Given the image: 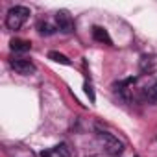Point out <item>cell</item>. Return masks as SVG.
I'll return each instance as SVG.
<instances>
[{"mask_svg":"<svg viewBox=\"0 0 157 157\" xmlns=\"http://www.w3.org/2000/svg\"><path fill=\"white\" fill-rule=\"evenodd\" d=\"M133 157H139V155H133Z\"/></svg>","mask_w":157,"mask_h":157,"instance_id":"7c38bea8","label":"cell"},{"mask_svg":"<svg viewBox=\"0 0 157 157\" xmlns=\"http://www.w3.org/2000/svg\"><path fill=\"white\" fill-rule=\"evenodd\" d=\"M28 17H30V10H28V8H24V6H15V8H11V10L8 11V15H6V26H8L10 30H19V28L26 22Z\"/></svg>","mask_w":157,"mask_h":157,"instance_id":"6da1fadb","label":"cell"},{"mask_svg":"<svg viewBox=\"0 0 157 157\" xmlns=\"http://www.w3.org/2000/svg\"><path fill=\"white\" fill-rule=\"evenodd\" d=\"M144 98H146L148 102L157 104V82H153L151 85L144 87Z\"/></svg>","mask_w":157,"mask_h":157,"instance_id":"ba28073f","label":"cell"},{"mask_svg":"<svg viewBox=\"0 0 157 157\" xmlns=\"http://www.w3.org/2000/svg\"><path fill=\"white\" fill-rule=\"evenodd\" d=\"M41 157H70V150L67 144H57L41 151Z\"/></svg>","mask_w":157,"mask_h":157,"instance_id":"5b68a950","label":"cell"},{"mask_svg":"<svg viewBox=\"0 0 157 157\" xmlns=\"http://www.w3.org/2000/svg\"><path fill=\"white\" fill-rule=\"evenodd\" d=\"M93 37H94V41H98V43L113 44V41H111V37H109L107 30H105V28H102V26H94V28H93Z\"/></svg>","mask_w":157,"mask_h":157,"instance_id":"8992f818","label":"cell"},{"mask_svg":"<svg viewBox=\"0 0 157 157\" xmlns=\"http://www.w3.org/2000/svg\"><path fill=\"white\" fill-rule=\"evenodd\" d=\"M30 48H32L30 41H24V39H13L11 41V50L13 52H28Z\"/></svg>","mask_w":157,"mask_h":157,"instance_id":"52a82bcc","label":"cell"},{"mask_svg":"<svg viewBox=\"0 0 157 157\" xmlns=\"http://www.w3.org/2000/svg\"><path fill=\"white\" fill-rule=\"evenodd\" d=\"M10 67L21 76H30L35 72V65L30 59H10Z\"/></svg>","mask_w":157,"mask_h":157,"instance_id":"277c9868","label":"cell"},{"mask_svg":"<svg viewBox=\"0 0 157 157\" xmlns=\"http://www.w3.org/2000/svg\"><path fill=\"white\" fill-rule=\"evenodd\" d=\"M48 57H50L52 61H56V63H61V65H70V59H68L67 56L59 54V52H50V54H48Z\"/></svg>","mask_w":157,"mask_h":157,"instance_id":"9c48e42d","label":"cell"},{"mask_svg":"<svg viewBox=\"0 0 157 157\" xmlns=\"http://www.w3.org/2000/svg\"><path fill=\"white\" fill-rule=\"evenodd\" d=\"M56 28L61 30V32H65V33L74 32V21H72V17H70L68 11L61 10V11L56 13Z\"/></svg>","mask_w":157,"mask_h":157,"instance_id":"3957f363","label":"cell"},{"mask_svg":"<svg viewBox=\"0 0 157 157\" xmlns=\"http://www.w3.org/2000/svg\"><path fill=\"white\" fill-rule=\"evenodd\" d=\"M96 137H98V142L104 146V150H105L107 153L118 155V153L124 151V144H122L115 135H111V133H107V131H98Z\"/></svg>","mask_w":157,"mask_h":157,"instance_id":"7a4b0ae2","label":"cell"},{"mask_svg":"<svg viewBox=\"0 0 157 157\" xmlns=\"http://www.w3.org/2000/svg\"><path fill=\"white\" fill-rule=\"evenodd\" d=\"M37 30H39V33H41V35H50V33H54V32H56V28H54V26H50L48 22H39V24H37Z\"/></svg>","mask_w":157,"mask_h":157,"instance_id":"30bf717a","label":"cell"},{"mask_svg":"<svg viewBox=\"0 0 157 157\" xmlns=\"http://www.w3.org/2000/svg\"><path fill=\"white\" fill-rule=\"evenodd\" d=\"M85 94L91 98V102H94L96 98H94V91H93V85L91 83H85Z\"/></svg>","mask_w":157,"mask_h":157,"instance_id":"8fae6325","label":"cell"}]
</instances>
